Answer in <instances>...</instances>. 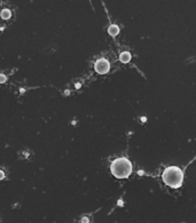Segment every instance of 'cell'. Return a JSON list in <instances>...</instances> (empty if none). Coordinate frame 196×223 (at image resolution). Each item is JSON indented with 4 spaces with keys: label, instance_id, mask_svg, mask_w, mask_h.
<instances>
[{
    "label": "cell",
    "instance_id": "6da1fadb",
    "mask_svg": "<svg viewBox=\"0 0 196 223\" xmlns=\"http://www.w3.org/2000/svg\"><path fill=\"white\" fill-rule=\"evenodd\" d=\"M162 180L166 185L173 189H179L183 182V172L178 166H170L165 168L162 174Z\"/></svg>",
    "mask_w": 196,
    "mask_h": 223
},
{
    "label": "cell",
    "instance_id": "7a4b0ae2",
    "mask_svg": "<svg viewBox=\"0 0 196 223\" xmlns=\"http://www.w3.org/2000/svg\"><path fill=\"white\" fill-rule=\"evenodd\" d=\"M110 171L117 178H126L132 173V164L126 158H117L111 163Z\"/></svg>",
    "mask_w": 196,
    "mask_h": 223
},
{
    "label": "cell",
    "instance_id": "3957f363",
    "mask_svg": "<svg viewBox=\"0 0 196 223\" xmlns=\"http://www.w3.org/2000/svg\"><path fill=\"white\" fill-rule=\"evenodd\" d=\"M94 69H95V71H97L98 73H100V75H105V73H107V72L109 71V69H110V64H109V62H108L105 58H100V60H98V61L95 62Z\"/></svg>",
    "mask_w": 196,
    "mask_h": 223
},
{
    "label": "cell",
    "instance_id": "277c9868",
    "mask_svg": "<svg viewBox=\"0 0 196 223\" xmlns=\"http://www.w3.org/2000/svg\"><path fill=\"white\" fill-rule=\"evenodd\" d=\"M119 60H120L122 63H129L131 61V54L129 51H123L119 56Z\"/></svg>",
    "mask_w": 196,
    "mask_h": 223
},
{
    "label": "cell",
    "instance_id": "5b68a950",
    "mask_svg": "<svg viewBox=\"0 0 196 223\" xmlns=\"http://www.w3.org/2000/svg\"><path fill=\"white\" fill-rule=\"evenodd\" d=\"M108 33L110 34L111 37H116L118 33H119V28L117 25H115V24H111L109 26V29H108Z\"/></svg>",
    "mask_w": 196,
    "mask_h": 223
},
{
    "label": "cell",
    "instance_id": "8992f818",
    "mask_svg": "<svg viewBox=\"0 0 196 223\" xmlns=\"http://www.w3.org/2000/svg\"><path fill=\"white\" fill-rule=\"evenodd\" d=\"M10 16H12V13H10L9 9H2L1 10V17L4 19H8Z\"/></svg>",
    "mask_w": 196,
    "mask_h": 223
},
{
    "label": "cell",
    "instance_id": "52a82bcc",
    "mask_svg": "<svg viewBox=\"0 0 196 223\" xmlns=\"http://www.w3.org/2000/svg\"><path fill=\"white\" fill-rule=\"evenodd\" d=\"M6 76L5 75H0V84H4L5 81H6Z\"/></svg>",
    "mask_w": 196,
    "mask_h": 223
},
{
    "label": "cell",
    "instance_id": "ba28073f",
    "mask_svg": "<svg viewBox=\"0 0 196 223\" xmlns=\"http://www.w3.org/2000/svg\"><path fill=\"white\" fill-rule=\"evenodd\" d=\"M4 178H5V173L2 172V171H0V180H2Z\"/></svg>",
    "mask_w": 196,
    "mask_h": 223
},
{
    "label": "cell",
    "instance_id": "9c48e42d",
    "mask_svg": "<svg viewBox=\"0 0 196 223\" xmlns=\"http://www.w3.org/2000/svg\"><path fill=\"white\" fill-rule=\"evenodd\" d=\"M82 222H88V220H87V217H84V219L82 220Z\"/></svg>",
    "mask_w": 196,
    "mask_h": 223
}]
</instances>
